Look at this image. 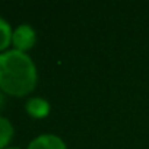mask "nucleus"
I'll return each instance as SVG.
<instances>
[{
  "label": "nucleus",
  "instance_id": "f257e3e1",
  "mask_svg": "<svg viewBox=\"0 0 149 149\" xmlns=\"http://www.w3.org/2000/svg\"><path fill=\"white\" fill-rule=\"evenodd\" d=\"M38 81L34 60L22 51L8 50L0 54V89L10 97L31 94Z\"/></svg>",
  "mask_w": 149,
  "mask_h": 149
},
{
  "label": "nucleus",
  "instance_id": "6e6552de",
  "mask_svg": "<svg viewBox=\"0 0 149 149\" xmlns=\"http://www.w3.org/2000/svg\"><path fill=\"white\" fill-rule=\"evenodd\" d=\"M6 149H19V148H6Z\"/></svg>",
  "mask_w": 149,
  "mask_h": 149
},
{
  "label": "nucleus",
  "instance_id": "39448f33",
  "mask_svg": "<svg viewBox=\"0 0 149 149\" xmlns=\"http://www.w3.org/2000/svg\"><path fill=\"white\" fill-rule=\"evenodd\" d=\"M12 35H13V31L10 28V24L0 18V54L8 51V47L12 44Z\"/></svg>",
  "mask_w": 149,
  "mask_h": 149
},
{
  "label": "nucleus",
  "instance_id": "7ed1b4c3",
  "mask_svg": "<svg viewBox=\"0 0 149 149\" xmlns=\"http://www.w3.org/2000/svg\"><path fill=\"white\" fill-rule=\"evenodd\" d=\"M26 149H67V146L61 137L47 133V134H40L34 140H31Z\"/></svg>",
  "mask_w": 149,
  "mask_h": 149
},
{
  "label": "nucleus",
  "instance_id": "20e7f679",
  "mask_svg": "<svg viewBox=\"0 0 149 149\" xmlns=\"http://www.w3.org/2000/svg\"><path fill=\"white\" fill-rule=\"evenodd\" d=\"M25 110L32 118H45L50 114V102L44 98L34 97L28 100Z\"/></svg>",
  "mask_w": 149,
  "mask_h": 149
},
{
  "label": "nucleus",
  "instance_id": "423d86ee",
  "mask_svg": "<svg viewBox=\"0 0 149 149\" xmlns=\"http://www.w3.org/2000/svg\"><path fill=\"white\" fill-rule=\"evenodd\" d=\"M13 137V126L12 123L0 116V149H6L9 142Z\"/></svg>",
  "mask_w": 149,
  "mask_h": 149
},
{
  "label": "nucleus",
  "instance_id": "f03ea898",
  "mask_svg": "<svg viewBox=\"0 0 149 149\" xmlns=\"http://www.w3.org/2000/svg\"><path fill=\"white\" fill-rule=\"evenodd\" d=\"M35 42H37V34L31 25L22 24L13 31L12 45L15 47V50L26 53L35 45Z\"/></svg>",
  "mask_w": 149,
  "mask_h": 149
},
{
  "label": "nucleus",
  "instance_id": "0eeeda50",
  "mask_svg": "<svg viewBox=\"0 0 149 149\" xmlns=\"http://www.w3.org/2000/svg\"><path fill=\"white\" fill-rule=\"evenodd\" d=\"M5 105V92L0 89V108H2Z\"/></svg>",
  "mask_w": 149,
  "mask_h": 149
}]
</instances>
